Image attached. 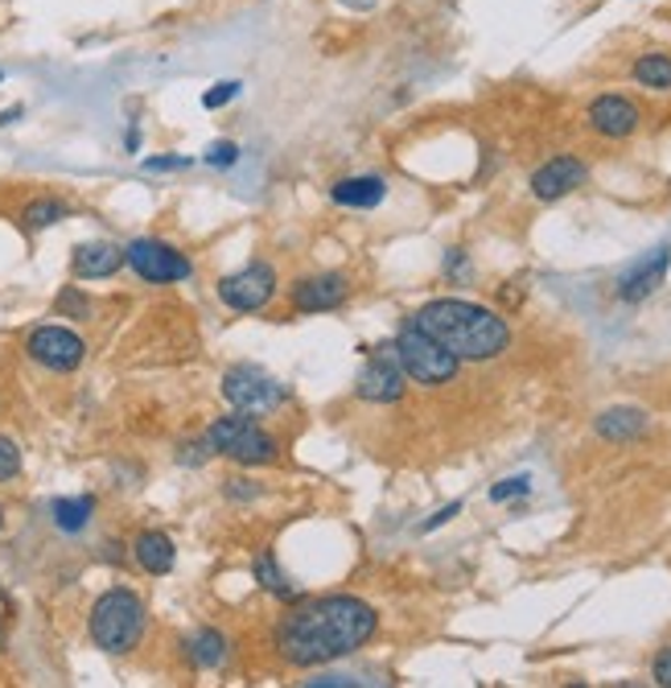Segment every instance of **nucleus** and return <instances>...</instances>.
I'll return each mask as SVG.
<instances>
[{"label": "nucleus", "instance_id": "f257e3e1", "mask_svg": "<svg viewBox=\"0 0 671 688\" xmlns=\"http://www.w3.org/2000/svg\"><path fill=\"white\" fill-rule=\"evenodd\" d=\"M380 630L375 606L351 594H330L318 602H301L272 627V647L292 668H326L334 659L354 656Z\"/></svg>", "mask_w": 671, "mask_h": 688}, {"label": "nucleus", "instance_id": "f03ea898", "mask_svg": "<svg viewBox=\"0 0 671 688\" xmlns=\"http://www.w3.org/2000/svg\"><path fill=\"white\" fill-rule=\"evenodd\" d=\"M412 322L421 326L424 335H433L453 351L457 359H469V363H486V359H498V355L512 347V326L498 318L495 309L474 306V301H462V297H437L412 314Z\"/></svg>", "mask_w": 671, "mask_h": 688}, {"label": "nucleus", "instance_id": "7ed1b4c3", "mask_svg": "<svg viewBox=\"0 0 671 688\" xmlns=\"http://www.w3.org/2000/svg\"><path fill=\"white\" fill-rule=\"evenodd\" d=\"M148 627V610L141 594L128 586H116L100 594L95 606H91L87 630H91V644L107 651V656H128L132 647L145 639Z\"/></svg>", "mask_w": 671, "mask_h": 688}, {"label": "nucleus", "instance_id": "20e7f679", "mask_svg": "<svg viewBox=\"0 0 671 688\" xmlns=\"http://www.w3.org/2000/svg\"><path fill=\"white\" fill-rule=\"evenodd\" d=\"M206 441H210L215 454L231 458L239 466H268V462H277V454H280V441L272 438L251 412L219 417L215 425L206 429Z\"/></svg>", "mask_w": 671, "mask_h": 688}, {"label": "nucleus", "instance_id": "39448f33", "mask_svg": "<svg viewBox=\"0 0 671 688\" xmlns=\"http://www.w3.org/2000/svg\"><path fill=\"white\" fill-rule=\"evenodd\" d=\"M392 347H395L400 367H404V376H409L412 383H421V388H441V383L457 380L462 359H457L453 351H445L433 335H424L416 322L404 326V330L395 335Z\"/></svg>", "mask_w": 671, "mask_h": 688}, {"label": "nucleus", "instance_id": "423d86ee", "mask_svg": "<svg viewBox=\"0 0 671 688\" xmlns=\"http://www.w3.org/2000/svg\"><path fill=\"white\" fill-rule=\"evenodd\" d=\"M223 396H227L231 409L260 417V412H277L289 400V388L280 380H272L268 371H260V367L239 363L223 376Z\"/></svg>", "mask_w": 671, "mask_h": 688}, {"label": "nucleus", "instance_id": "0eeeda50", "mask_svg": "<svg viewBox=\"0 0 671 688\" xmlns=\"http://www.w3.org/2000/svg\"><path fill=\"white\" fill-rule=\"evenodd\" d=\"M124 264L141 280H148V285H177V280L194 277V264L186 251H177L165 239H148V235L145 239H132L128 248H124Z\"/></svg>", "mask_w": 671, "mask_h": 688}, {"label": "nucleus", "instance_id": "6e6552de", "mask_svg": "<svg viewBox=\"0 0 671 688\" xmlns=\"http://www.w3.org/2000/svg\"><path fill=\"white\" fill-rule=\"evenodd\" d=\"M25 355H30L33 363L45 367V371H79L83 359H87V342L66 330V326H38L30 338H25Z\"/></svg>", "mask_w": 671, "mask_h": 688}, {"label": "nucleus", "instance_id": "1a4fd4ad", "mask_svg": "<svg viewBox=\"0 0 671 688\" xmlns=\"http://www.w3.org/2000/svg\"><path fill=\"white\" fill-rule=\"evenodd\" d=\"M272 297H277V273H272V264L264 260H251L248 268L219 280V301L235 314H256Z\"/></svg>", "mask_w": 671, "mask_h": 688}, {"label": "nucleus", "instance_id": "9d476101", "mask_svg": "<svg viewBox=\"0 0 671 688\" xmlns=\"http://www.w3.org/2000/svg\"><path fill=\"white\" fill-rule=\"evenodd\" d=\"M404 388H409V376H404V367L395 359V347L371 355L363 371H359V380H354V392L367 404H395L404 396Z\"/></svg>", "mask_w": 671, "mask_h": 688}, {"label": "nucleus", "instance_id": "9b49d317", "mask_svg": "<svg viewBox=\"0 0 671 688\" xmlns=\"http://www.w3.org/2000/svg\"><path fill=\"white\" fill-rule=\"evenodd\" d=\"M351 297V285L342 273H313V277L292 280L289 301L297 314H330V309H342Z\"/></svg>", "mask_w": 671, "mask_h": 688}, {"label": "nucleus", "instance_id": "f8f14e48", "mask_svg": "<svg viewBox=\"0 0 671 688\" xmlns=\"http://www.w3.org/2000/svg\"><path fill=\"white\" fill-rule=\"evenodd\" d=\"M585 120H589V129L598 132V136H606V141H627L630 132H639L642 112H639V103L627 100V95H598V100L589 103Z\"/></svg>", "mask_w": 671, "mask_h": 688}, {"label": "nucleus", "instance_id": "ddd939ff", "mask_svg": "<svg viewBox=\"0 0 671 688\" xmlns=\"http://www.w3.org/2000/svg\"><path fill=\"white\" fill-rule=\"evenodd\" d=\"M585 177H589V165L581 157H572V153H560L553 162H544L536 174H531V194L540 198V203H556V198H565L572 194L577 186H585Z\"/></svg>", "mask_w": 671, "mask_h": 688}, {"label": "nucleus", "instance_id": "4468645a", "mask_svg": "<svg viewBox=\"0 0 671 688\" xmlns=\"http://www.w3.org/2000/svg\"><path fill=\"white\" fill-rule=\"evenodd\" d=\"M668 268H671V248L663 244V248H655L651 256L634 260L627 273H622V280H618V297H622V301H630V306L647 301V297H651L659 285H663Z\"/></svg>", "mask_w": 671, "mask_h": 688}, {"label": "nucleus", "instance_id": "2eb2a0df", "mask_svg": "<svg viewBox=\"0 0 671 688\" xmlns=\"http://www.w3.org/2000/svg\"><path fill=\"white\" fill-rule=\"evenodd\" d=\"M330 198L347 210H375V206L388 198V182L380 174H354V177H338L330 186Z\"/></svg>", "mask_w": 671, "mask_h": 688}, {"label": "nucleus", "instance_id": "dca6fc26", "mask_svg": "<svg viewBox=\"0 0 671 688\" xmlns=\"http://www.w3.org/2000/svg\"><path fill=\"white\" fill-rule=\"evenodd\" d=\"M71 264H74V277L79 280L112 277V273H120V264H124V248L103 244V239H95V244H79Z\"/></svg>", "mask_w": 671, "mask_h": 688}, {"label": "nucleus", "instance_id": "f3484780", "mask_svg": "<svg viewBox=\"0 0 671 688\" xmlns=\"http://www.w3.org/2000/svg\"><path fill=\"white\" fill-rule=\"evenodd\" d=\"M132 557H136V565H141L145 573H153V577H165V573L174 569L177 548H174V541H169L165 532H157V527H145V532L132 541Z\"/></svg>", "mask_w": 671, "mask_h": 688}, {"label": "nucleus", "instance_id": "a211bd4d", "mask_svg": "<svg viewBox=\"0 0 671 688\" xmlns=\"http://www.w3.org/2000/svg\"><path fill=\"white\" fill-rule=\"evenodd\" d=\"M182 651H186V659H190L194 668H203V672H210V668H223V664H227V656H231L227 635H223V630H215V627H198L190 639H182Z\"/></svg>", "mask_w": 671, "mask_h": 688}, {"label": "nucleus", "instance_id": "6ab92c4d", "mask_svg": "<svg viewBox=\"0 0 671 688\" xmlns=\"http://www.w3.org/2000/svg\"><path fill=\"white\" fill-rule=\"evenodd\" d=\"M593 429H598V438H606V441H634V438H642L647 433V412L642 409H606L593 421Z\"/></svg>", "mask_w": 671, "mask_h": 688}, {"label": "nucleus", "instance_id": "aec40b11", "mask_svg": "<svg viewBox=\"0 0 671 688\" xmlns=\"http://www.w3.org/2000/svg\"><path fill=\"white\" fill-rule=\"evenodd\" d=\"M91 515H95V495L54 499V503H50V520H54V527L66 532V536H79V532L91 524Z\"/></svg>", "mask_w": 671, "mask_h": 688}, {"label": "nucleus", "instance_id": "412c9836", "mask_svg": "<svg viewBox=\"0 0 671 688\" xmlns=\"http://www.w3.org/2000/svg\"><path fill=\"white\" fill-rule=\"evenodd\" d=\"M71 215V206L62 203V198H33V203L21 206V227L25 232H45V227H54V223H62Z\"/></svg>", "mask_w": 671, "mask_h": 688}, {"label": "nucleus", "instance_id": "4be33fe9", "mask_svg": "<svg viewBox=\"0 0 671 688\" xmlns=\"http://www.w3.org/2000/svg\"><path fill=\"white\" fill-rule=\"evenodd\" d=\"M630 74L647 91H671V54H642Z\"/></svg>", "mask_w": 671, "mask_h": 688}, {"label": "nucleus", "instance_id": "5701e85b", "mask_svg": "<svg viewBox=\"0 0 671 688\" xmlns=\"http://www.w3.org/2000/svg\"><path fill=\"white\" fill-rule=\"evenodd\" d=\"M251 573H256V582H260L272 598H285V602H297V589L285 582V573L277 569V557L272 553H260V557L251 561Z\"/></svg>", "mask_w": 671, "mask_h": 688}, {"label": "nucleus", "instance_id": "b1692460", "mask_svg": "<svg viewBox=\"0 0 671 688\" xmlns=\"http://www.w3.org/2000/svg\"><path fill=\"white\" fill-rule=\"evenodd\" d=\"M21 474V445L0 433V483H13Z\"/></svg>", "mask_w": 671, "mask_h": 688}, {"label": "nucleus", "instance_id": "393cba45", "mask_svg": "<svg viewBox=\"0 0 671 688\" xmlns=\"http://www.w3.org/2000/svg\"><path fill=\"white\" fill-rule=\"evenodd\" d=\"M54 309H59V314H66V318H87V314H91V301L71 285V289H62V294H59Z\"/></svg>", "mask_w": 671, "mask_h": 688}, {"label": "nucleus", "instance_id": "a878e982", "mask_svg": "<svg viewBox=\"0 0 671 688\" xmlns=\"http://www.w3.org/2000/svg\"><path fill=\"white\" fill-rule=\"evenodd\" d=\"M235 162H239V145L235 141H215L206 148V165H215V170H231Z\"/></svg>", "mask_w": 671, "mask_h": 688}, {"label": "nucleus", "instance_id": "bb28decb", "mask_svg": "<svg viewBox=\"0 0 671 688\" xmlns=\"http://www.w3.org/2000/svg\"><path fill=\"white\" fill-rule=\"evenodd\" d=\"M527 491H531V479L519 474V479H503L498 486H491V499H495V503H507V499H519V495H527Z\"/></svg>", "mask_w": 671, "mask_h": 688}, {"label": "nucleus", "instance_id": "cd10ccee", "mask_svg": "<svg viewBox=\"0 0 671 688\" xmlns=\"http://www.w3.org/2000/svg\"><path fill=\"white\" fill-rule=\"evenodd\" d=\"M235 95H239V83H235V79H227V83H215V88L203 95V107H210V112H215V107H223V103H231Z\"/></svg>", "mask_w": 671, "mask_h": 688}, {"label": "nucleus", "instance_id": "c85d7f7f", "mask_svg": "<svg viewBox=\"0 0 671 688\" xmlns=\"http://www.w3.org/2000/svg\"><path fill=\"white\" fill-rule=\"evenodd\" d=\"M190 157H148L145 170L148 174H169V170H190Z\"/></svg>", "mask_w": 671, "mask_h": 688}, {"label": "nucleus", "instance_id": "c756f323", "mask_svg": "<svg viewBox=\"0 0 671 688\" xmlns=\"http://www.w3.org/2000/svg\"><path fill=\"white\" fill-rule=\"evenodd\" d=\"M651 680L671 688V647H663V651L655 656V664H651Z\"/></svg>", "mask_w": 671, "mask_h": 688}, {"label": "nucleus", "instance_id": "7c9ffc66", "mask_svg": "<svg viewBox=\"0 0 671 688\" xmlns=\"http://www.w3.org/2000/svg\"><path fill=\"white\" fill-rule=\"evenodd\" d=\"M260 495V486H248V479H231L227 483V499H239V503H248V499Z\"/></svg>", "mask_w": 671, "mask_h": 688}, {"label": "nucleus", "instance_id": "2f4dec72", "mask_svg": "<svg viewBox=\"0 0 671 688\" xmlns=\"http://www.w3.org/2000/svg\"><path fill=\"white\" fill-rule=\"evenodd\" d=\"M457 512H462V503H450V507H441V512L433 515L429 524H424V532H437V527H441V524H450V520H453V515H457Z\"/></svg>", "mask_w": 671, "mask_h": 688}, {"label": "nucleus", "instance_id": "473e14b6", "mask_svg": "<svg viewBox=\"0 0 671 688\" xmlns=\"http://www.w3.org/2000/svg\"><path fill=\"white\" fill-rule=\"evenodd\" d=\"M462 268H466V251H457V248H453L450 256H445V273H450V277H457Z\"/></svg>", "mask_w": 671, "mask_h": 688}, {"label": "nucleus", "instance_id": "72a5a7b5", "mask_svg": "<svg viewBox=\"0 0 671 688\" xmlns=\"http://www.w3.org/2000/svg\"><path fill=\"white\" fill-rule=\"evenodd\" d=\"M25 116V107H21V103H17V107H4V112H0V129H4V124H13V120H21Z\"/></svg>", "mask_w": 671, "mask_h": 688}, {"label": "nucleus", "instance_id": "f704fd0d", "mask_svg": "<svg viewBox=\"0 0 671 688\" xmlns=\"http://www.w3.org/2000/svg\"><path fill=\"white\" fill-rule=\"evenodd\" d=\"M124 145H128V148H132V153H136V148H141V132L132 129V132H128V141H124Z\"/></svg>", "mask_w": 671, "mask_h": 688}, {"label": "nucleus", "instance_id": "c9c22d12", "mask_svg": "<svg viewBox=\"0 0 671 688\" xmlns=\"http://www.w3.org/2000/svg\"><path fill=\"white\" fill-rule=\"evenodd\" d=\"M0 651H4V630H0Z\"/></svg>", "mask_w": 671, "mask_h": 688}, {"label": "nucleus", "instance_id": "e433bc0d", "mask_svg": "<svg viewBox=\"0 0 671 688\" xmlns=\"http://www.w3.org/2000/svg\"><path fill=\"white\" fill-rule=\"evenodd\" d=\"M0 527H4V507H0Z\"/></svg>", "mask_w": 671, "mask_h": 688}, {"label": "nucleus", "instance_id": "4c0bfd02", "mask_svg": "<svg viewBox=\"0 0 671 688\" xmlns=\"http://www.w3.org/2000/svg\"><path fill=\"white\" fill-rule=\"evenodd\" d=\"M0 79H4V71H0Z\"/></svg>", "mask_w": 671, "mask_h": 688}]
</instances>
